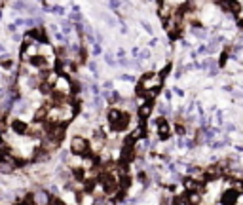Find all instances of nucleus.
Masks as SVG:
<instances>
[{
	"label": "nucleus",
	"instance_id": "nucleus-1",
	"mask_svg": "<svg viewBox=\"0 0 243 205\" xmlns=\"http://www.w3.org/2000/svg\"><path fill=\"white\" fill-rule=\"evenodd\" d=\"M89 148H91L89 141L86 139V137H82V135H74L70 139V154H74V156H86L89 152Z\"/></svg>",
	"mask_w": 243,
	"mask_h": 205
},
{
	"label": "nucleus",
	"instance_id": "nucleus-2",
	"mask_svg": "<svg viewBox=\"0 0 243 205\" xmlns=\"http://www.w3.org/2000/svg\"><path fill=\"white\" fill-rule=\"evenodd\" d=\"M129 124H131V116H129V112L121 110L120 118H118L114 124H110V127H112V131H114V133H120V131H126Z\"/></svg>",
	"mask_w": 243,
	"mask_h": 205
},
{
	"label": "nucleus",
	"instance_id": "nucleus-3",
	"mask_svg": "<svg viewBox=\"0 0 243 205\" xmlns=\"http://www.w3.org/2000/svg\"><path fill=\"white\" fill-rule=\"evenodd\" d=\"M10 127H12V131L15 133V135H19V137H23V135H27L29 133V124L27 122H23V120H19V118H13L12 122H10Z\"/></svg>",
	"mask_w": 243,
	"mask_h": 205
},
{
	"label": "nucleus",
	"instance_id": "nucleus-4",
	"mask_svg": "<svg viewBox=\"0 0 243 205\" xmlns=\"http://www.w3.org/2000/svg\"><path fill=\"white\" fill-rule=\"evenodd\" d=\"M27 34H29L34 42H38V44H47V34H46V29H44V27H34V29L27 31Z\"/></svg>",
	"mask_w": 243,
	"mask_h": 205
},
{
	"label": "nucleus",
	"instance_id": "nucleus-5",
	"mask_svg": "<svg viewBox=\"0 0 243 205\" xmlns=\"http://www.w3.org/2000/svg\"><path fill=\"white\" fill-rule=\"evenodd\" d=\"M156 124H158V137L161 141H167L169 137H171V125H169L163 118H158Z\"/></svg>",
	"mask_w": 243,
	"mask_h": 205
},
{
	"label": "nucleus",
	"instance_id": "nucleus-6",
	"mask_svg": "<svg viewBox=\"0 0 243 205\" xmlns=\"http://www.w3.org/2000/svg\"><path fill=\"white\" fill-rule=\"evenodd\" d=\"M152 108H154L152 101H142V105H139V108H137L139 118L141 120H148V116L152 114Z\"/></svg>",
	"mask_w": 243,
	"mask_h": 205
},
{
	"label": "nucleus",
	"instance_id": "nucleus-7",
	"mask_svg": "<svg viewBox=\"0 0 243 205\" xmlns=\"http://www.w3.org/2000/svg\"><path fill=\"white\" fill-rule=\"evenodd\" d=\"M27 63H29L31 66H36V68H44V66H47V61H46L44 55H32V57H27Z\"/></svg>",
	"mask_w": 243,
	"mask_h": 205
},
{
	"label": "nucleus",
	"instance_id": "nucleus-8",
	"mask_svg": "<svg viewBox=\"0 0 243 205\" xmlns=\"http://www.w3.org/2000/svg\"><path fill=\"white\" fill-rule=\"evenodd\" d=\"M50 199H52V196L47 194L46 190L34 192V203H38V205H47V203H50Z\"/></svg>",
	"mask_w": 243,
	"mask_h": 205
},
{
	"label": "nucleus",
	"instance_id": "nucleus-9",
	"mask_svg": "<svg viewBox=\"0 0 243 205\" xmlns=\"http://www.w3.org/2000/svg\"><path fill=\"white\" fill-rule=\"evenodd\" d=\"M47 110H50V105H42V106L34 112L32 120H34V122H44V120L47 118Z\"/></svg>",
	"mask_w": 243,
	"mask_h": 205
},
{
	"label": "nucleus",
	"instance_id": "nucleus-10",
	"mask_svg": "<svg viewBox=\"0 0 243 205\" xmlns=\"http://www.w3.org/2000/svg\"><path fill=\"white\" fill-rule=\"evenodd\" d=\"M13 66H15V61L10 55H2V57H0V68H4V71H12Z\"/></svg>",
	"mask_w": 243,
	"mask_h": 205
},
{
	"label": "nucleus",
	"instance_id": "nucleus-11",
	"mask_svg": "<svg viewBox=\"0 0 243 205\" xmlns=\"http://www.w3.org/2000/svg\"><path fill=\"white\" fill-rule=\"evenodd\" d=\"M120 114H121V110H120V108H110V110H108V114H107L108 124H114V122L120 118Z\"/></svg>",
	"mask_w": 243,
	"mask_h": 205
},
{
	"label": "nucleus",
	"instance_id": "nucleus-12",
	"mask_svg": "<svg viewBox=\"0 0 243 205\" xmlns=\"http://www.w3.org/2000/svg\"><path fill=\"white\" fill-rule=\"evenodd\" d=\"M27 2H25V0H13V2H12V8L15 10V12H27Z\"/></svg>",
	"mask_w": 243,
	"mask_h": 205
},
{
	"label": "nucleus",
	"instance_id": "nucleus-13",
	"mask_svg": "<svg viewBox=\"0 0 243 205\" xmlns=\"http://www.w3.org/2000/svg\"><path fill=\"white\" fill-rule=\"evenodd\" d=\"M129 137H131L133 141H139V139H142V137H144V125L141 124V125H139L137 129H133V133H131Z\"/></svg>",
	"mask_w": 243,
	"mask_h": 205
},
{
	"label": "nucleus",
	"instance_id": "nucleus-14",
	"mask_svg": "<svg viewBox=\"0 0 243 205\" xmlns=\"http://www.w3.org/2000/svg\"><path fill=\"white\" fill-rule=\"evenodd\" d=\"M59 27H61V31H63L65 34H70L72 31H74V23H70V21H65V19H63Z\"/></svg>",
	"mask_w": 243,
	"mask_h": 205
},
{
	"label": "nucleus",
	"instance_id": "nucleus-15",
	"mask_svg": "<svg viewBox=\"0 0 243 205\" xmlns=\"http://www.w3.org/2000/svg\"><path fill=\"white\" fill-rule=\"evenodd\" d=\"M87 68L93 72V76H99V65H97L95 61H89V63H87Z\"/></svg>",
	"mask_w": 243,
	"mask_h": 205
},
{
	"label": "nucleus",
	"instance_id": "nucleus-16",
	"mask_svg": "<svg viewBox=\"0 0 243 205\" xmlns=\"http://www.w3.org/2000/svg\"><path fill=\"white\" fill-rule=\"evenodd\" d=\"M91 53H93V55H101V53H103L99 42H93V44H91Z\"/></svg>",
	"mask_w": 243,
	"mask_h": 205
},
{
	"label": "nucleus",
	"instance_id": "nucleus-17",
	"mask_svg": "<svg viewBox=\"0 0 243 205\" xmlns=\"http://www.w3.org/2000/svg\"><path fill=\"white\" fill-rule=\"evenodd\" d=\"M50 12L55 13V15H65V8H63V6H52Z\"/></svg>",
	"mask_w": 243,
	"mask_h": 205
},
{
	"label": "nucleus",
	"instance_id": "nucleus-18",
	"mask_svg": "<svg viewBox=\"0 0 243 205\" xmlns=\"http://www.w3.org/2000/svg\"><path fill=\"white\" fill-rule=\"evenodd\" d=\"M108 6L112 10H118V8H121V2H120V0H108Z\"/></svg>",
	"mask_w": 243,
	"mask_h": 205
},
{
	"label": "nucleus",
	"instance_id": "nucleus-19",
	"mask_svg": "<svg viewBox=\"0 0 243 205\" xmlns=\"http://www.w3.org/2000/svg\"><path fill=\"white\" fill-rule=\"evenodd\" d=\"M103 19H105V23H107L108 27H114V25H116V21H114V19H112L108 13H107V15H103Z\"/></svg>",
	"mask_w": 243,
	"mask_h": 205
},
{
	"label": "nucleus",
	"instance_id": "nucleus-20",
	"mask_svg": "<svg viewBox=\"0 0 243 205\" xmlns=\"http://www.w3.org/2000/svg\"><path fill=\"white\" fill-rule=\"evenodd\" d=\"M89 89H91V93H93V95H99V93H101V89H99V85H97V84H91Z\"/></svg>",
	"mask_w": 243,
	"mask_h": 205
},
{
	"label": "nucleus",
	"instance_id": "nucleus-21",
	"mask_svg": "<svg viewBox=\"0 0 243 205\" xmlns=\"http://www.w3.org/2000/svg\"><path fill=\"white\" fill-rule=\"evenodd\" d=\"M59 158H61V162H63V164H67V162H68V152H67V150H61Z\"/></svg>",
	"mask_w": 243,
	"mask_h": 205
},
{
	"label": "nucleus",
	"instance_id": "nucleus-22",
	"mask_svg": "<svg viewBox=\"0 0 243 205\" xmlns=\"http://www.w3.org/2000/svg\"><path fill=\"white\" fill-rule=\"evenodd\" d=\"M105 61H107V65H110V66H114V65H116V61H114V57H112V55H108V53L105 55Z\"/></svg>",
	"mask_w": 243,
	"mask_h": 205
},
{
	"label": "nucleus",
	"instance_id": "nucleus-23",
	"mask_svg": "<svg viewBox=\"0 0 243 205\" xmlns=\"http://www.w3.org/2000/svg\"><path fill=\"white\" fill-rule=\"evenodd\" d=\"M118 78H120V80H126V82H135V78H133V76H129V74H120Z\"/></svg>",
	"mask_w": 243,
	"mask_h": 205
},
{
	"label": "nucleus",
	"instance_id": "nucleus-24",
	"mask_svg": "<svg viewBox=\"0 0 243 205\" xmlns=\"http://www.w3.org/2000/svg\"><path fill=\"white\" fill-rule=\"evenodd\" d=\"M63 201L57 198V196H52V199H50V205H61Z\"/></svg>",
	"mask_w": 243,
	"mask_h": 205
},
{
	"label": "nucleus",
	"instance_id": "nucleus-25",
	"mask_svg": "<svg viewBox=\"0 0 243 205\" xmlns=\"http://www.w3.org/2000/svg\"><path fill=\"white\" fill-rule=\"evenodd\" d=\"M103 87H105V89H112V87H114V82H112V80H107V82L103 84Z\"/></svg>",
	"mask_w": 243,
	"mask_h": 205
},
{
	"label": "nucleus",
	"instance_id": "nucleus-26",
	"mask_svg": "<svg viewBox=\"0 0 243 205\" xmlns=\"http://www.w3.org/2000/svg\"><path fill=\"white\" fill-rule=\"evenodd\" d=\"M142 27H144V31H146V32H152V27L148 25L146 21H142Z\"/></svg>",
	"mask_w": 243,
	"mask_h": 205
},
{
	"label": "nucleus",
	"instance_id": "nucleus-27",
	"mask_svg": "<svg viewBox=\"0 0 243 205\" xmlns=\"http://www.w3.org/2000/svg\"><path fill=\"white\" fill-rule=\"evenodd\" d=\"M148 57H150V53H148V51H141V59H142V61H146Z\"/></svg>",
	"mask_w": 243,
	"mask_h": 205
},
{
	"label": "nucleus",
	"instance_id": "nucleus-28",
	"mask_svg": "<svg viewBox=\"0 0 243 205\" xmlns=\"http://www.w3.org/2000/svg\"><path fill=\"white\" fill-rule=\"evenodd\" d=\"M120 32H121V34H127V27L124 25V23H121V25H120Z\"/></svg>",
	"mask_w": 243,
	"mask_h": 205
},
{
	"label": "nucleus",
	"instance_id": "nucleus-29",
	"mask_svg": "<svg viewBox=\"0 0 243 205\" xmlns=\"http://www.w3.org/2000/svg\"><path fill=\"white\" fill-rule=\"evenodd\" d=\"M4 51H6V48H4L2 44H0V53H4Z\"/></svg>",
	"mask_w": 243,
	"mask_h": 205
},
{
	"label": "nucleus",
	"instance_id": "nucleus-30",
	"mask_svg": "<svg viewBox=\"0 0 243 205\" xmlns=\"http://www.w3.org/2000/svg\"><path fill=\"white\" fill-rule=\"evenodd\" d=\"M0 21H2V12H0Z\"/></svg>",
	"mask_w": 243,
	"mask_h": 205
}]
</instances>
